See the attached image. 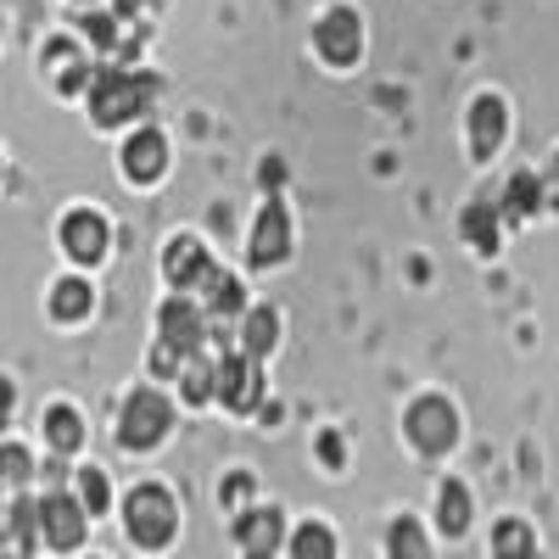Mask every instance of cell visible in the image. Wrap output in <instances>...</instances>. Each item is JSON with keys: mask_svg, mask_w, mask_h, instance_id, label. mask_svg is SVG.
Listing matches in <instances>:
<instances>
[{"mask_svg": "<svg viewBox=\"0 0 559 559\" xmlns=\"http://www.w3.org/2000/svg\"><path fill=\"white\" fill-rule=\"evenodd\" d=\"M84 34L102 45V51H112V17L107 12H96V17H84Z\"/></svg>", "mask_w": 559, "mask_h": 559, "instance_id": "obj_30", "label": "cell"}, {"mask_svg": "<svg viewBox=\"0 0 559 559\" xmlns=\"http://www.w3.org/2000/svg\"><path fill=\"white\" fill-rule=\"evenodd\" d=\"M386 554H392V559H431L426 532H419L408 515H403V521H392V532H386Z\"/></svg>", "mask_w": 559, "mask_h": 559, "instance_id": "obj_20", "label": "cell"}, {"mask_svg": "<svg viewBox=\"0 0 559 559\" xmlns=\"http://www.w3.org/2000/svg\"><path fill=\"white\" fill-rule=\"evenodd\" d=\"M498 140H503V102H498V96H481V102L471 107V152H476V157H492Z\"/></svg>", "mask_w": 559, "mask_h": 559, "instance_id": "obj_14", "label": "cell"}, {"mask_svg": "<svg viewBox=\"0 0 559 559\" xmlns=\"http://www.w3.org/2000/svg\"><path fill=\"white\" fill-rule=\"evenodd\" d=\"M123 526L140 548H168L174 543V526H179V509L163 487H134L129 503H123Z\"/></svg>", "mask_w": 559, "mask_h": 559, "instance_id": "obj_2", "label": "cell"}, {"mask_svg": "<svg viewBox=\"0 0 559 559\" xmlns=\"http://www.w3.org/2000/svg\"><path fill=\"white\" fill-rule=\"evenodd\" d=\"M12 419V381H0V426Z\"/></svg>", "mask_w": 559, "mask_h": 559, "instance_id": "obj_34", "label": "cell"}, {"mask_svg": "<svg viewBox=\"0 0 559 559\" xmlns=\"http://www.w3.org/2000/svg\"><path fill=\"white\" fill-rule=\"evenodd\" d=\"M62 247H68L79 263H102V252H107V218L90 213V207H73V213L62 218Z\"/></svg>", "mask_w": 559, "mask_h": 559, "instance_id": "obj_10", "label": "cell"}, {"mask_svg": "<svg viewBox=\"0 0 559 559\" xmlns=\"http://www.w3.org/2000/svg\"><path fill=\"white\" fill-rule=\"evenodd\" d=\"M163 163H168V146H163V134H157V129H140L129 146H123V168H129V179H157Z\"/></svg>", "mask_w": 559, "mask_h": 559, "instance_id": "obj_13", "label": "cell"}, {"mask_svg": "<svg viewBox=\"0 0 559 559\" xmlns=\"http://www.w3.org/2000/svg\"><path fill=\"white\" fill-rule=\"evenodd\" d=\"M274 342H280V319H274V308H252V313H247V358H263Z\"/></svg>", "mask_w": 559, "mask_h": 559, "instance_id": "obj_21", "label": "cell"}, {"mask_svg": "<svg viewBox=\"0 0 559 559\" xmlns=\"http://www.w3.org/2000/svg\"><path fill=\"white\" fill-rule=\"evenodd\" d=\"M168 426H174L168 397L163 392H134L123 403V414H118V442L123 448H157L168 437Z\"/></svg>", "mask_w": 559, "mask_h": 559, "instance_id": "obj_3", "label": "cell"}, {"mask_svg": "<svg viewBox=\"0 0 559 559\" xmlns=\"http://www.w3.org/2000/svg\"><path fill=\"white\" fill-rule=\"evenodd\" d=\"M152 96H157V79H134V73H118V68L90 73V118L96 123H123L134 112H146Z\"/></svg>", "mask_w": 559, "mask_h": 559, "instance_id": "obj_1", "label": "cell"}, {"mask_svg": "<svg viewBox=\"0 0 559 559\" xmlns=\"http://www.w3.org/2000/svg\"><path fill=\"white\" fill-rule=\"evenodd\" d=\"M408 437H414L419 453H448L453 437H459V419H453L448 397H419L408 408Z\"/></svg>", "mask_w": 559, "mask_h": 559, "instance_id": "obj_4", "label": "cell"}, {"mask_svg": "<svg viewBox=\"0 0 559 559\" xmlns=\"http://www.w3.org/2000/svg\"><path fill=\"white\" fill-rule=\"evenodd\" d=\"M51 313L68 319V324L90 313V286H84V280H62V286L51 292Z\"/></svg>", "mask_w": 559, "mask_h": 559, "instance_id": "obj_24", "label": "cell"}, {"mask_svg": "<svg viewBox=\"0 0 559 559\" xmlns=\"http://www.w3.org/2000/svg\"><path fill=\"white\" fill-rule=\"evenodd\" d=\"M286 252H292V218H286V207L269 197L263 213H258V229H252V263L269 269V263L286 258Z\"/></svg>", "mask_w": 559, "mask_h": 559, "instance_id": "obj_9", "label": "cell"}, {"mask_svg": "<svg viewBox=\"0 0 559 559\" xmlns=\"http://www.w3.org/2000/svg\"><path fill=\"white\" fill-rule=\"evenodd\" d=\"M79 503H84V515H102V509L112 503V498H107V476H102V471H79Z\"/></svg>", "mask_w": 559, "mask_h": 559, "instance_id": "obj_27", "label": "cell"}, {"mask_svg": "<svg viewBox=\"0 0 559 559\" xmlns=\"http://www.w3.org/2000/svg\"><path fill=\"white\" fill-rule=\"evenodd\" d=\"M118 12H123V17H134V12H152V0H118Z\"/></svg>", "mask_w": 559, "mask_h": 559, "instance_id": "obj_35", "label": "cell"}, {"mask_svg": "<svg viewBox=\"0 0 559 559\" xmlns=\"http://www.w3.org/2000/svg\"><path fill=\"white\" fill-rule=\"evenodd\" d=\"M39 537L51 548H79L84 543V503L68 492H51L39 503Z\"/></svg>", "mask_w": 559, "mask_h": 559, "instance_id": "obj_7", "label": "cell"}, {"mask_svg": "<svg viewBox=\"0 0 559 559\" xmlns=\"http://www.w3.org/2000/svg\"><path fill=\"white\" fill-rule=\"evenodd\" d=\"M202 286H207V313L213 319H236L241 313V280L236 274H218V269H207V280H202Z\"/></svg>", "mask_w": 559, "mask_h": 559, "instance_id": "obj_15", "label": "cell"}, {"mask_svg": "<svg viewBox=\"0 0 559 559\" xmlns=\"http://www.w3.org/2000/svg\"><path fill=\"white\" fill-rule=\"evenodd\" d=\"M213 392L224 397V408H258L263 381H258V358H218L213 364Z\"/></svg>", "mask_w": 559, "mask_h": 559, "instance_id": "obj_6", "label": "cell"}, {"mask_svg": "<svg viewBox=\"0 0 559 559\" xmlns=\"http://www.w3.org/2000/svg\"><path fill=\"white\" fill-rule=\"evenodd\" d=\"M236 537H241L247 559H274L280 537H286V521H280V509H247L236 521Z\"/></svg>", "mask_w": 559, "mask_h": 559, "instance_id": "obj_12", "label": "cell"}, {"mask_svg": "<svg viewBox=\"0 0 559 559\" xmlns=\"http://www.w3.org/2000/svg\"><path fill=\"white\" fill-rule=\"evenodd\" d=\"M537 174H515L509 179V197H503V213L509 218H526V213H537V202H543V191H537Z\"/></svg>", "mask_w": 559, "mask_h": 559, "instance_id": "obj_23", "label": "cell"}, {"mask_svg": "<svg viewBox=\"0 0 559 559\" xmlns=\"http://www.w3.org/2000/svg\"><path fill=\"white\" fill-rule=\"evenodd\" d=\"M319 51H324V62H336V68H353L358 62V51H364V28H358V17L347 12V7H336V12H324V23H319Z\"/></svg>", "mask_w": 559, "mask_h": 559, "instance_id": "obj_8", "label": "cell"}, {"mask_svg": "<svg viewBox=\"0 0 559 559\" xmlns=\"http://www.w3.org/2000/svg\"><path fill=\"white\" fill-rule=\"evenodd\" d=\"M548 197L559 202V157H554V174H548Z\"/></svg>", "mask_w": 559, "mask_h": 559, "instance_id": "obj_36", "label": "cell"}, {"mask_svg": "<svg viewBox=\"0 0 559 559\" xmlns=\"http://www.w3.org/2000/svg\"><path fill=\"white\" fill-rule=\"evenodd\" d=\"M292 559H336V537H331V526H319V521L297 526V537H292Z\"/></svg>", "mask_w": 559, "mask_h": 559, "instance_id": "obj_19", "label": "cell"}, {"mask_svg": "<svg viewBox=\"0 0 559 559\" xmlns=\"http://www.w3.org/2000/svg\"><path fill=\"white\" fill-rule=\"evenodd\" d=\"M319 459L331 464V471H336V464L347 459V453H342V437H336V431H324V437H319Z\"/></svg>", "mask_w": 559, "mask_h": 559, "instance_id": "obj_32", "label": "cell"}, {"mask_svg": "<svg viewBox=\"0 0 559 559\" xmlns=\"http://www.w3.org/2000/svg\"><path fill=\"white\" fill-rule=\"evenodd\" d=\"M437 521H442V532H448V537H459L464 526H471V492H464L459 481H448V487H442V498H437Z\"/></svg>", "mask_w": 559, "mask_h": 559, "instance_id": "obj_18", "label": "cell"}, {"mask_svg": "<svg viewBox=\"0 0 559 559\" xmlns=\"http://www.w3.org/2000/svg\"><path fill=\"white\" fill-rule=\"evenodd\" d=\"M185 397H191V403H207L213 397V364L185 358Z\"/></svg>", "mask_w": 559, "mask_h": 559, "instance_id": "obj_28", "label": "cell"}, {"mask_svg": "<svg viewBox=\"0 0 559 559\" xmlns=\"http://www.w3.org/2000/svg\"><path fill=\"white\" fill-rule=\"evenodd\" d=\"M492 559H537V537L526 521H503L492 532Z\"/></svg>", "mask_w": 559, "mask_h": 559, "instance_id": "obj_17", "label": "cell"}, {"mask_svg": "<svg viewBox=\"0 0 559 559\" xmlns=\"http://www.w3.org/2000/svg\"><path fill=\"white\" fill-rule=\"evenodd\" d=\"M7 537H12L23 554L34 548V537H39V503H28V498H23V503H12V515H7Z\"/></svg>", "mask_w": 559, "mask_h": 559, "instance_id": "obj_26", "label": "cell"}, {"mask_svg": "<svg viewBox=\"0 0 559 559\" xmlns=\"http://www.w3.org/2000/svg\"><path fill=\"white\" fill-rule=\"evenodd\" d=\"M0 559H28V554H23V548H12V554H0Z\"/></svg>", "mask_w": 559, "mask_h": 559, "instance_id": "obj_37", "label": "cell"}, {"mask_svg": "<svg viewBox=\"0 0 559 559\" xmlns=\"http://www.w3.org/2000/svg\"><path fill=\"white\" fill-rule=\"evenodd\" d=\"M207 247L197 241V236H179V241H168V252H163V274L174 280L179 292H191V286H202L207 280Z\"/></svg>", "mask_w": 559, "mask_h": 559, "instance_id": "obj_11", "label": "cell"}, {"mask_svg": "<svg viewBox=\"0 0 559 559\" xmlns=\"http://www.w3.org/2000/svg\"><path fill=\"white\" fill-rule=\"evenodd\" d=\"M459 229H464V241H471L476 252H492L498 247V213H492V202H471L464 218H459Z\"/></svg>", "mask_w": 559, "mask_h": 559, "instance_id": "obj_16", "label": "cell"}, {"mask_svg": "<svg viewBox=\"0 0 559 559\" xmlns=\"http://www.w3.org/2000/svg\"><path fill=\"white\" fill-rule=\"evenodd\" d=\"M157 331H163V347H174L179 358H197L202 336H207V319H202V308H191L185 297H168L157 308Z\"/></svg>", "mask_w": 559, "mask_h": 559, "instance_id": "obj_5", "label": "cell"}, {"mask_svg": "<svg viewBox=\"0 0 559 559\" xmlns=\"http://www.w3.org/2000/svg\"><path fill=\"white\" fill-rule=\"evenodd\" d=\"M152 369H157V376H179V369H185V358H179L174 347H163V342H157V353H152Z\"/></svg>", "mask_w": 559, "mask_h": 559, "instance_id": "obj_31", "label": "cell"}, {"mask_svg": "<svg viewBox=\"0 0 559 559\" xmlns=\"http://www.w3.org/2000/svg\"><path fill=\"white\" fill-rule=\"evenodd\" d=\"M45 437H51V448H57V453H73V448L84 442L79 414H73V408H51V414H45Z\"/></svg>", "mask_w": 559, "mask_h": 559, "instance_id": "obj_22", "label": "cell"}, {"mask_svg": "<svg viewBox=\"0 0 559 559\" xmlns=\"http://www.w3.org/2000/svg\"><path fill=\"white\" fill-rule=\"evenodd\" d=\"M45 62H51L57 68V79H62V90H79V84H90V68L73 57V45L68 39H57L51 45V51H45Z\"/></svg>", "mask_w": 559, "mask_h": 559, "instance_id": "obj_25", "label": "cell"}, {"mask_svg": "<svg viewBox=\"0 0 559 559\" xmlns=\"http://www.w3.org/2000/svg\"><path fill=\"white\" fill-rule=\"evenodd\" d=\"M247 492H252V481H247V476H229V481H224V503H241Z\"/></svg>", "mask_w": 559, "mask_h": 559, "instance_id": "obj_33", "label": "cell"}, {"mask_svg": "<svg viewBox=\"0 0 559 559\" xmlns=\"http://www.w3.org/2000/svg\"><path fill=\"white\" fill-rule=\"evenodd\" d=\"M28 448H0V487H23L28 481Z\"/></svg>", "mask_w": 559, "mask_h": 559, "instance_id": "obj_29", "label": "cell"}]
</instances>
